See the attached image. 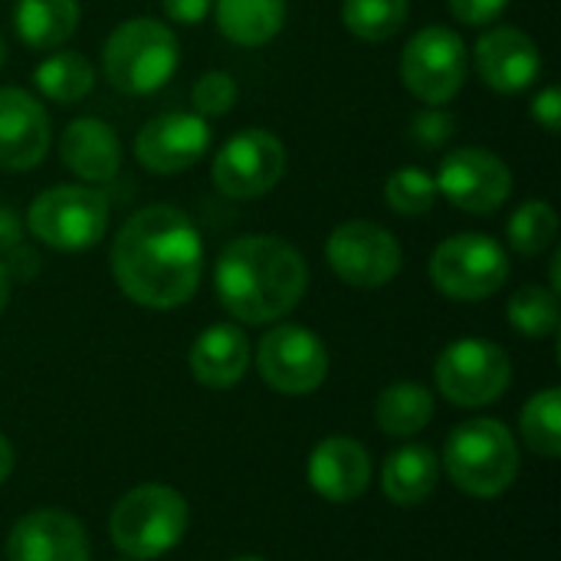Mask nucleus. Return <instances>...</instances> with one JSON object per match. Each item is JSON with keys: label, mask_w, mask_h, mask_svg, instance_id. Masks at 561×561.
<instances>
[{"label": "nucleus", "mask_w": 561, "mask_h": 561, "mask_svg": "<svg viewBox=\"0 0 561 561\" xmlns=\"http://www.w3.org/2000/svg\"><path fill=\"white\" fill-rule=\"evenodd\" d=\"M10 470H13V447H10V440L0 434V483L10 477Z\"/></svg>", "instance_id": "37"}, {"label": "nucleus", "mask_w": 561, "mask_h": 561, "mask_svg": "<svg viewBox=\"0 0 561 561\" xmlns=\"http://www.w3.org/2000/svg\"><path fill=\"white\" fill-rule=\"evenodd\" d=\"M217 30L247 49L266 46L286 23V0H214Z\"/></svg>", "instance_id": "22"}, {"label": "nucleus", "mask_w": 561, "mask_h": 561, "mask_svg": "<svg viewBox=\"0 0 561 561\" xmlns=\"http://www.w3.org/2000/svg\"><path fill=\"white\" fill-rule=\"evenodd\" d=\"M7 561H89V542L69 513L36 510L10 529Z\"/></svg>", "instance_id": "17"}, {"label": "nucleus", "mask_w": 561, "mask_h": 561, "mask_svg": "<svg viewBox=\"0 0 561 561\" xmlns=\"http://www.w3.org/2000/svg\"><path fill=\"white\" fill-rule=\"evenodd\" d=\"M26 230L49 250L79 253L108 230V197L89 184H59L33 197Z\"/></svg>", "instance_id": "6"}, {"label": "nucleus", "mask_w": 561, "mask_h": 561, "mask_svg": "<svg viewBox=\"0 0 561 561\" xmlns=\"http://www.w3.org/2000/svg\"><path fill=\"white\" fill-rule=\"evenodd\" d=\"M306 286L309 266L302 253L270 233L230 240L214 266L220 306L247 325H266L289 316L306 296Z\"/></svg>", "instance_id": "2"}, {"label": "nucleus", "mask_w": 561, "mask_h": 561, "mask_svg": "<svg viewBox=\"0 0 561 561\" xmlns=\"http://www.w3.org/2000/svg\"><path fill=\"white\" fill-rule=\"evenodd\" d=\"M230 561H266V559H256V556H240V559H230Z\"/></svg>", "instance_id": "40"}, {"label": "nucleus", "mask_w": 561, "mask_h": 561, "mask_svg": "<svg viewBox=\"0 0 561 561\" xmlns=\"http://www.w3.org/2000/svg\"><path fill=\"white\" fill-rule=\"evenodd\" d=\"M385 201L401 217H421L431 214L437 204V184L424 168H398L385 181Z\"/></svg>", "instance_id": "30"}, {"label": "nucleus", "mask_w": 561, "mask_h": 561, "mask_svg": "<svg viewBox=\"0 0 561 561\" xmlns=\"http://www.w3.org/2000/svg\"><path fill=\"white\" fill-rule=\"evenodd\" d=\"M33 85L39 89L43 99L59 102V105H76L82 102L92 85H95V69L92 62L76 53V49H62V53H49L36 69H33Z\"/></svg>", "instance_id": "25"}, {"label": "nucleus", "mask_w": 561, "mask_h": 561, "mask_svg": "<svg viewBox=\"0 0 561 561\" xmlns=\"http://www.w3.org/2000/svg\"><path fill=\"white\" fill-rule=\"evenodd\" d=\"M125 561H131V559H125Z\"/></svg>", "instance_id": "41"}, {"label": "nucleus", "mask_w": 561, "mask_h": 561, "mask_svg": "<svg viewBox=\"0 0 561 561\" xmlns=\"http://www.w3.org/2000/svg\"><path fill=\"white\" fill-rule=\"evenodd\" d=\"M447 7L463 26H486V23L500 20V13L510 7V0H447Z\"/></svg>", "instance_id": "33"}, {"label": "nucleus", "mask_w": 561, "mask_h": 561, "mask_svg": "<svg viewBox=\"0 0 561 561\" xmlns=\"http://www.w3.org/2000/svg\"><path fill=\"white\" fill-rule=\"evenodd\" d=\"M411 131H414L417 145L437 148V145H444V141L454 135V118H450L447 112H440V105H431V108H424V112L414 118Z\"/></svg>", "instance_id": "32"}, {"label": "nucleus", "mask_w": 561, "mask_h": 561, "mask_svg": "<svg viewBox=\"0 0 561 561\" xmlns=\"http://www.w3.org/2000/svg\"><path fill=\"white\" fill-rule=\"evenodd\" d=\"M447 477L470 496L493 500L506 493L519 477V447L513 434L493 421L477 417L450 431L444 450Z\"/></svg>", "instance_id": "5"}, {"label": "nucleus", "mask_w": 561, "mask_h": 561, "mask_svg": "<svg viewBox=\"0 0 561 561\" xmlns=\"http://www.w3.org/2000/svg\"><path fill=\"white\" fill-rule=\"evenodd\" d=\"M480 79L496 92H523L542 72L539 43L519 26H490L473 46Z\"/></svg>", "instance_id": "16"}, {"label": "nucleus", "mask_w": 561, "mask_h": 561, "mask_svg": "<svg viewBox=\"0 0 561 561\" xmlns=\"http://www.w3.org/2000/svg\"><path fill=\"white\" fill-rule=\"evenodd\" d=\"M79 0H16L13 30L23 46L49 53L59 49L79 26Z\"/></svg>", "instance_id": "21"}, {"label": "nucleus", "mask_w": 561, "mask_h": 561, "mask_svg": "<svg viewBox=\"0 0 561 561\" xmlns=\"http://www.w3.org/2000/svg\"><path fill=\"white\" fill-rule=\"evenodd\" d=\"M181 46L168 23L131 16L118 23L102 46V72L125 95L158 92L178 69Z\"/></svg>", "instance_id": "3"}, {"label": "nucleus", "mask_w": 561, "mask_h": 561, "mask_svg": "<svg viewBox=\"0 0 561 561\" xmlns=\"http://www.w3.org/2000/svg\"><path fill=\"white\" fill-rule=\"evenodd\" d=\"M131 148L151 174H181L210 151V125L197 112H161L141 125Z\"/></svg>", "instance_id": "14"}, {"label": "nucleus", "mask_w": 561, "mask_h": 561, "mask_svg": "<svg viewBox=\"0 0 561 561\" xmlns=\"http://www.w3.org/2000/svg\"><path fill=\"white\" fill-rule=\"evenodd\" d=\"M10 273H7V263H0V316H3V309H7V302H10Z\"/></svg>", "instance_id": "38"}, {"label": "nucleus", "mask_w": 561, "mask_h": 561, "mask_svg": "<svg viewBox=\"0 0 561 561\" xmlns=\"http://www.w3.org/2000/svg\"><path fill=\"white\" fill-rule=\"evenodd\" d=\"M434 417V394L417 381H394L375 401V421L388 437H414Z\"/></svg>", "instance_id": "24"}, {"label": "nucleus", "mask_w": 561, "mask_h": 561, "mask_svg": "<svg viewBox=\"0 0 561 561\" xmlns=\"http://www.w3.org/2000/svg\"><path fill=\"white\" fill-rule=\"evenodd\" d=\"M523 427V440L533 454L552 460L561 454V391L559 388H546L536 398H529V404L523 408L519 417Z\"/></svg>", "instance_id": "27"}, {"label": "nucleus", "mask_w": 561, "mask_h": 561, "mask_svg": "<svg viewBox=\"0 0 561 561\" xmlns=\"http://www.w3.org/2000/svg\"><path fill=\"white\" fill-rule=\"evenodd\" d=\"M256 368L273 391L309 394L329 375V352L306 325H273L260 339Z\"/></svg>", "instance_id": "13"}, {"label": "nucleus", "mask_w": 561, "mask_h": 561, "mask_svg": "<svg viewBox=\"0 0 561 561\" xmlns=\"http://www.w3.org/2000/svg\"><path fill=\"white\" fill-rule=\"evenodd\" d=\"M506 316L526 339H546L559 329V293L529 283L510 296Z\"/></svg>", "instance_id": "29"}, {"label": "nucleus", "mask_w": 561, "mask_h": 561, "mask_svg": "<svg viewBox=\"0 0 561 561\" xmlns=\"http://www.w3.org/2000/svg\"><path fill=\"white\" fill-rule=\"evenodd\" d=\"M237 95H240L237 79L230 72H224V69H210L194 82L191 102H194V112L201 118H217V115H227L237 105Z\"/></svg>", "instance_id": "31"}, {"label": "nucleus", "mask_w": 561, "mask_h": 561, "mask_svg": "<svg viewBox=\"0 0 561 561\" xmlns=\"http://www.w3.org/2000/svg\"><path fill=\"white\" fill-rule=\"evenodd\" d=\"M191 371L207 388H233L250 365V339L240 325L220 322L204 329L191 345Z\"/></svg>", "instance_id": "20"}, {"label": "nucleus", "mask_w": 561, "mask_h": 561, "mask_svg": "<svg viewBox=\"0 0 561 561\" xmlns=\"http://www.w3.org/2000/svg\"><path fill=\"white\" fill-rule=\"evenodd\" d=\"M559 233V214L549 201H526L513 210L506 224L510 247L523 256H539L556 243Z\"/></svg>", "instance_id": "28"}, {"label": "nucleus", "mask_w": 561, "mask_h": 561, "mask_svg": "<svg viewBox=\"0 0 561 561\" xmlns=\"http://www.w3.org/2000/svg\"><path fill=\"white\" fill-rule=\"evenodd\" d=\"M187 523L191 513L178 490L145 483L115 503L108 516V536L125 559L148 561L171 552L184 539Z\"/></svg>", "instance_id": "4"}, {"label": "nucleus", "mask_w": 561, "mask_h": 561, "mask_svg": "<svg viewBox=\"0 0 561 561\" xmlns=\"http://www.w3.org/2000/svg\"><path fill=\"white\" fill-rule=\"evenodd\" d=\"M161 10L168 13V20L191 26V23H201L214 10V0H161Z\"/></svg>", "instance_id": "35"}, {"label": "nucleus", "mask_w": 561, "mask_h": 561, "mask_svg": "<svg viewBox=\"0 0 561 561\" xmlns=\"http://www.w3.org/2000/svg\"><path fill=\"white\" fill-rule=\"evenodd\" d=\"M7 62V39H3V33H0V66Z\"/></svg>", "instance_id": "39"}, {"label": "nucleus", "mask_w": 561, "mask_h": 561, "mask_svg": "<svg viewBox=\"0 0 561 561\" xmlns=\"http://www.w3.org/2000/svg\"><path fill=\"white\" fill-rule=\"evenodd\" d=\"M53 141V125L39 99L16 85H0V168H36Z\"/></svg>", "instance_id": "15"}, {"label": "nucleus", "mask_w": 561, "mask_h": 561, "mask_svg": "<svg viewBox=\"0 0 561 561\" xmlns=\"http://www.w3.org/2000/svg\"><path fill=\"white\" fill-rule=\"evenodd\" d=\"M309 483L329 503H352L371 483V457L352 437H325L309 457Z\"/></svg>", "instance_id": "18"}, {"label": "nucleus", "mask_w": 561, "mask_h": 561, "mask_svg": "<svg viewBox=\"0 0 561 561\" xmlns=\"http://www.w3.org/2000/svg\"><path fill=\"white\" fill-rule=\"evenodd\" d=\"M325 260L332 273L355 289H381L401 273L398 237L375 220H348L325 240Z\"/></svg>", "instance_id": "11"}, {"label": "nucleus", "mask_w": 561, "mask_h": 561, "mask_svg": "<svg viewBox=\"0 0 561 561\" xmlns=\"http://www.w3.org/2000/svg\"><path fill=\"white\" fill-rule=\"evenodd\" d=\"M440 477V460L431 447L411 444L394 450L381 467V490L398 506H417L424 503Z\"/></svg>", "instance_id": "23"}, {"label": "nucleus", "mask_w": 561, "mask_h": 561, "mask_svg": "<svg viewBox=\"0 0 561 561\" xmlns=\"http://www.w3.org/2000/svg\"><path fill=\"white\" fill-rule=\"evenodd\" d=\"M398 72L414 99L424 105H447L463 89L470 72L467 43L457 30L431 23L404 43Z\"/></svg>", "instance_id": "7"}, {"label": "nucleus", "mask_w": 561, "mask_h": 561, "mask_svg": "<svg viewBox=\"0 0 561 561\" xmlns=\"http://www.w3.org/2000/svg\"><path fill=\"white\" fill-rule=\"evenodd\" d=\"M62 164L85 184H108L122 168V141L102 118H72L59 138Z\"/></svg>", "instance_id": "19"}, {"label": "nucleus", "mask_w": 561, "mask_h": 561, "mask_svg": "<svg viewBox=\"0 0 561 561\" xmlns=\"http://www.w3.org/2000/svg\"><path fill=\"white\" fill-rule=\"evenodd\" d=\"M437 194H444L457 210L467 214H496L513 194V171L510 164L486 148H457L440 158L434 174Z\"/></svg>", "instance_id": "12"}, {"label": "nucleus", "mask_w": 561, "mask_h": 561, "mask_svg": "<svg viewBox=\"0 0 561 561\" xmlns=\"http://www.w3.org/2000/svg\"><path fill=\"white\" fill-rule=\"evenodd\" d=\"M286 174V148L266 128L237 131L220 145L210 164L214 187L233 201H256L270 194Z\"/></svg>", "instance_id": "10"}, {"label": "nucleus", "mask_w": 561, "mask_h": 561, "mask_svg": "<svg viewBox=\"0 0 561 561\" xmlns=\"http://www.w3.org/2000/svg\"><path fill=\"white\" fill-rule=\"evenodd\" d=\"M533 118L549 131V135H559L561 128V92L556 85H546L536 102H533Z\"/></svg>", "instance_id": "34"}, {"label": "nucleus", "mask_w": 561, "mask_h": 561, "mask_svg": "<svg viewBox=\"0 0 561 561\" xmlns=\"http://www.w3.org/2000/svg\"><path fill=\"white\" fill-rule=\"evenodd\" d=\"M431 279L447 299L477 302L506 286L510 256L503 243L486 233H457L434 250Z\"/></svg>", "instance_id": "8"}, {"label": "nucleus", "mask_w": 561, "mask_h": 561, "mask_svg": "<svg viewBox=\"0 0 561 561\" xmlns=\"http://www.w3.org/2000/svg\"><path fill=\"white\" fill-rule=\"evenodd\" d=\"M434 378L450 404L483 408L506 394L513 381V362L490 339H460L440 352Z\"/></svg>", "instance_id": "9"}, {"label": "nucleus", "mask_w": 561, "mask_h": 561, "mask_svg": "<svg viewBox=\"0 0 561 561\" xmlns=\"http://www.w3.org/2000/svg\"><path fill=\"white\" fill-rule=\"evenodd\" d=\"M204 270V243L194 220L171 204L135 210L115 233L112 276L118 289L145 309L184 306Z\"/></svg>", "instance_id": "1"}, {"label": "nucleus", "mask_w": 561, "mask_h": 561, "mask_svg": "<svg viewBox=\"0 0 561 561\" xmlns=\"http://www.w3.org/2000/svg\"><path fill=\"white\" fill-rule=\"evenodd\" d=\"M23 224L16 220V214L10 207H0V250H13L20 243Z\"/></svg>", "instance_id": "36"}, {"label": "nucleus", "mask_w": 561, "mask_h": 561, "mask_svg": "<svg viewBox=\"0 0 561 561\" xmlns=\"http://www.w3.org/2000/svg\"><path fill=\"white\" fill-rule=\"evenodd\" d=\"M411 0H342V23L365 43H385L408 23Z\"/></svg>", "instance_id": "26"}]
</instances>
